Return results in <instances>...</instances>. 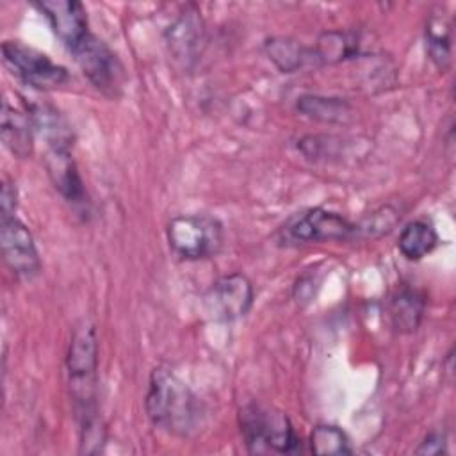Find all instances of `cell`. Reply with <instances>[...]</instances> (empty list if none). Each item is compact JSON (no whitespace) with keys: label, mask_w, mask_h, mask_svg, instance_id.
<instances>
[{"label":"cell","mask_w":456,"mask_h":456,"mask_svg":"<svg viewBox=\"0 0 456 456\" xmlns=\"http://www.w3.org/2000/svg\"><path fill=\"white\" fill-rule=\"evenodd\" d=\"M171 251L183 260H203L219 253L223 224L207 214L176 216L166 230Z\"/></svg>","instance_id":"277c9868"},{"label":"cell","mask_w":456,"mask_h":456,"mask_svg":"<svg viewBox=\"0 0 456 456\" xmlns=\"http://www.w3.org/2000/svg\"><path fill=\"white\" fill-rule=\"evenodd\" d=\"M16 198H18V192H16V187L9 182H4L2 185V194H0V210H2V216H14V210H16Z\"/></svg>","instance_id":"cb8c5ba5"},{"label":"cell","mask_w":456,"mask_h":456,"mask_svg":"<svg viewBox=\"0 0 456 456\" xmlns=\"http://www.w3.org/2000/svg\"><path fill=\"white\" fill-rule=\"evenodd\" d=\"M144 408L155 428L175 436H191L203 420L201 401L167 367L151 370Z\"/></svg>","instance_id":"7a4b0ae2"},{"label":"cell","mask_w":456,"mask_h":456,"mask_svg":"<svg viewBox=\"0 0 456 456\" xmlns=\"http://www.w3.org/2000/svg\"><path fill=\"white\" fill-rule=\"evenodd\" d=\"M32 132L34 126L27 110L21 112L4 100L0 137L5 148L16 157H28L32 153Z\"/></svg>","instance_id":"5bb4252c"},{"label":"cell","mask_w":456,"mask_h":456,"mask_svg":"<svg viewBox=\"0 0 456 456\" xmlns=\"http://www.w3.org/2000/svg\"><path fill=\"white\" fill-rule=\"evenodd\" d=\"M34 130L46 141L48 148H69L73 144L71 126L66 118L50 103L27 105Z\"/></svg>","instance_id":"7c38bea8"},{"label":"cell","mask_w":456,"mask_h":456,"mask_svg":"<svg viewBox=\"0 0 456 456\" xmlns=\"http://www.w3.org/2000/svg\"><path fill=\"white\" fill-rule=\"evenodd\" d=\"M438 244V233L429 221L415 219L408 223L397 239V248L408 260H420Z\"/></svg>","instance_id":"ac0fdd59"},{"label":"cell","mask_w":456,"mask_h":456,"mask_svg":"<svg viewBox=\"0 0 456 456\" xmlns=\"http://www.w3.org/2000/svg\"><path fill=\"white\" fill-rule=\"evenodd\" d=\"M312 50L317 64H333L356 57L360 53V39L353 32L330 30L319 36Z\"/></svg>","instance_id":"9a60e30c"},{"label":"cell","mask_w":456,"mask_h":456,"mask_svg":"<svg viewBox=\"0 0 456 456\" xmlns=\"http://www.w3.org/2000/svg\"><path fill=\"white\" fill-rule=\"evenodd\" d=\"M426 297L420 290L413 287L397 289L388 303V314L392 326L399 333H413L424 317Z\"/></svg>","instance_id":"4fadbf2b"},{"label":"cell","mask_w":456,"mask_h":456,"mask_svg":"<svg viewBox=\"0 0 456 456\" xmlns=\"http://www.w3.org/2000/svg\"><path fill=\"white\" fill-rule=\"evenodd\" d=\"M75 62L89 82L107 96H118L123 89L125 69L116 53L93 32L69 48Z\"/></svg>","instance_id":"52a82bcc"},{"label":"cell","mask_w":456,"mask_h":456,"mask_svg":"<svg viewBox=\"0 0 456 456\" xmlns=\"http://www.w3.org/2000/svg\"><path fill=\"white\" fill-rule=\"evenodd\" d=\"M265 53L283 73H294L306 64H314V50L290 37H269L264 43Z\"/></svg>","instance_id":"2e32d148"},{"label":"cell","mask_w":456,"mask_h":456,"mask_svg":"<svg viewBox=\"0 0 456 456\" xmlns=\"http://www.w3.org/2000/svg\"><path fill=\"white\" fill-rule=\"evenodd\" d=\"M451 21L442 12H433L426 23V48L438 68H445L451 59Z\"/></svg>","instance_id":"d6986e66"},{"label":"cell","mask_w":456,"mask_h":456,"mask_svg":"<svg viewBox=\"0 0 456 456\" xmlns=\"http://www.w3.org/2000/svg\"><path fill=\"white\" fill-rule=\"evenodd\" d=\"M34 5L45 14L52 30L68 50L91 32L87 12L77 0H43L36 2Z\"/></svg>","instance_id":"30bf717a"},{"label":"cell","mask_w":456,"mask_h":456,"mask_svg":"<svg viewBox=\"0 0 456 456\" xmlns=\"http://www.w3.org/2000/svg\"><path fill=\"white\" fill-rule=\"evenodd\" d=\"M45 166L53 187L68 203L75 207L87 203L86 187L69 148H48Z\"/></svg>","instance_id":"8fae6325"},{"label":"cell","mask_w":456,"mask_h":456,"mask_svg":"<svg viewBox=\"0 0 456 456\" xmlns=\"http://www.w3.org/2000/svg\"><path fill=\"white\" fill-rule=\"evenodd\" d=\"M310 451L314 454L344 456L353 452V445L344 429L333 424H319L310 433Z\"/></svg>","instance_id":"ffe728a7"},{"label":"cell","mask_w":456,"mask_h":456,"mask_svg":"<svg viewBox=\"0 0 456 456\" xmlns=\"http://www.w3.org/2000/svg\"><path fill=\"white\" fill-rule=\"evenodd\" d=\"M2 59L12 75H16L23 84L39 91L62 87L69 80V73L64 66L53 62L46 53L20 41H4Z\"/></svg>","instance_id":"8992f818"},{"label":"cell","mask_w":456,"mask_h":456,"mask_svg":"<svg viewBox=\"0 0 456 456\" xmlns=\"http://www.w3.org/2000/svg\"><path fill=\"white\" fill-rule=\"evenodd\" d=\"M239 426L244 444L253 454H296L301 451V438L290 419L280 410L249 403L239 411Z\"/></svg>","instance_id":"3957f363"},{"label":"cell","mask_w":456,"mask_h":456,"mask_svg":"<svg viewBox=\"0 0 456 456\" xmlns=\"http://www.w3.org/2000/svg\"><path fill=\"white\" fill-rule=\"evenodd\" d=\"M281 242L285 244H306V242H328V240H351L360 239L358 223L349 221L338 212L328 208H308L292 216L280 230Z\"/></svg>","instance_id":"5b68a950"},{"label":"cell","mask_w":456,"mask_h":456,"mask_svg":"<svg viewBox=\"0 0 456 456\" xmlns=\"http://www.w3.org/2000/svg\"><path fill=\"white\" fill-rule=\"evenodd\" d=\"M66 367H68V378H69V390H71L77 419L80 424L82 451L94 452L93 444L98 445L103 442V429L100 426L98 403H96L98 347H96L94 328L87 321H80L73 328Z\"/></svg>","instance_id":"6da1fadb"},{"label":"cell","mask_w":456,"mask_h":456,"mask_svg":"<svg viewBox=\"0 0 456 456\" xmlns=\"http://www.w3.org/2000/svg\"><path fill=\"white\" fill-rule=\"evenodd\" d=\"M399 214L392 207H381L379 210L369 214L367 217L358 221L360 235L362 237H379L383 233H388L395 223L399 221Z\"/></svg>","instance_id":"7402d4cb"},{"label":"cell","mask_w":456,"mask_h":456,"mask_svg":"<svg viewBox=\"0 0 456 456\" xmlns=\"http://www.w3.org/2000/svg\"><path fill=\"white\" fill-rule=\"evenodd\" d=\"M445 444H447L445 435L440 433V431H433L420 442V445L415 449V452H419V454H440V452H445Z\"/></svg>","instance_id":"603a6c76"},{"label":"cell","mask_w":456,"mask_h":456,"mask_svg":"<svg viewBox=\"0 0 456 456\" xmlns=\"http://www.w3.org/2000/svg\"><path fill=\"white\" fill-rule=\"evenodd\" d=\"M296 110L321 123H344L351 116V105L344 98L322 94H301Z\"/></svg>","instance_id":"e0dca14e"},{"label":"cell","mask_w":456,"mask_h":456,"mask_svg":"<svg viewBox=\"0 0 456 456\" xmlns=\"http://www.w3.org/2000/svg\"><path fill=\"white\" fill-rule=\"evenodd\" d=\"M0 246L7 267L20 278L39 274L41 260L34 237L16 216H0Z\"/></svg>","instance_id":"ba28073f"},{"label":"cell","mask_w":456,"mask_h":456,"mask_svg":"<svg viewBox=\"0 0 456 456\" xmlns=\"http://www.w3.org/2000/svg\"><path fill=\"white\" fill-rule=\"evenodd\" d=\"M205 299L214 317L235 321L249 312L253 305V285L244 274L232 273L216 280Z\"/></svg>","instance_id":"9c48e42d"},{"label":"cell","mask_w":456,"mask_h":456,"mask_svg":"<svg viewBox=\"0 0 456 456\" xmlns=\"http://www.w3.org/2000/svg\"><path fill=\"white\" fill-rule=\"evenodd\" d=\"M198 28H200V23H198V18L194 16H183L171 27L169 45L180 59L189 57L192 48H196V41L200 36Z\"/></svg>","instance_id":"44dd1931"}]
</instances>
